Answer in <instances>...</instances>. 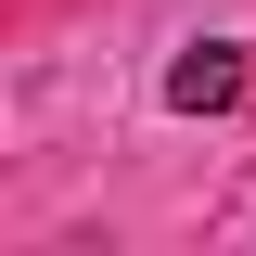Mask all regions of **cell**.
Returning <instances> with one entry per match:
<instances>
[{"label": "cell", "mask_w": 256, "mask_h": 256, "mask_svg": "<svg viewBox=\"0 0 256 256\" xmlns=\"http://www.w3.org/2000/svg\"><path fill=\"white\" fill-rule=\"evenodd\" d=\"M166 102H180V116H218V102H244V52H230V38L180 52V64H166Z\"/></svg>", "instance_id": "cell-1"}]
</instances>
